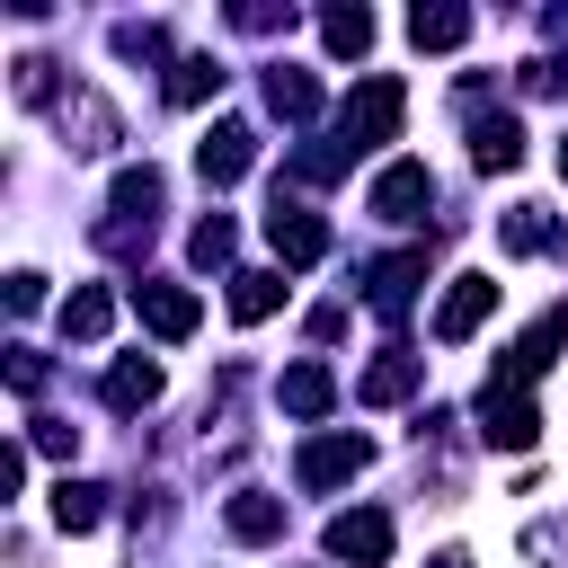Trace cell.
Wrapping results in <instances>:
<instances>
[{
	"label": "cell",
	"instance_id": "obj_1",
	"mask_svg": "<svg viewBox=\"0 0 568 568\" xmlns=\"http://www.w3.org/2000/svg\"><path fill=\"white\" fill-rule=\"evenodd\" d=\"M399 115H408V89L390 80V71H373V80H355V98L337 106V142H320V151H302L293 160V178H337L346 160H364V151H382V142H399Z\"/></svg>",
	"mask_w": 568,
	"mask_h": 568
},
{
	"label": "cell",
	"instance_id": "obj_2",
	"mask_svg": "<svg viewBox=\"0 0 568 568\" xmlns=\"http://www.w3.org/2000/svg\"><path fill=\"white\" fill-rule=\"evenodd\" d=\"M364 462H373V444H364V435H311V444H302V462H293V479L320 497V488H346Z\"/></svg>",
	"mask_w": 568,
	"mask_h": 568
},
{
	"label": "cell",
	"instance_id": "obj_3",
	"mask_svg": "<svg viewBox=\"0 0 568 568\" xmlns=\"http://www.w3.org/2000/svg\"><path fill=\"white\" fill-rule=\"evenodd\" d=\"M364 204H373L382 222H417V213L435 204V169H426V160H390V169L373 178V195H364Z\"/></svg>",
	"mask_w": 568,
	"mask_h": 568
},
{
	"label": "cell",
	"instance_id": "obj_4",
	"mask_svg": "<svg viewBox=\"0 0 568 568\" xmlns=\"http://www.w3.org/2000/svg\"><path fill=\"white\" fill-rule=\"evenodd\" d=\"M479 435L497 444V453H532V435H541V408L524 399V390H479Z\"/></svg>",
	"mask_w": 568,
	"mask_h": 568
},
{
	"label": "cell",
	"instance_id": "obj_5",
	"mask_svg": "<svg viewBox=\"0 0 568 568\" xmlns=\"http://www.w3.org/2000/svg\"><path fill=\"white\" fill-rule=\"evenodd\" d=\"M328 559H346V568H382V559H390V515H382V506L337 515V524H328Z\"/></svg>",
	"mask_w": 568,
	"mask_h": 568
},
{
	"label": "cell",
	"instance_id": "obj_6",
	"mask_svg": "<svg viewBox=\"0 0 568 568\" xmlns=\"http://www.w3.org/2000/svg\"><path fill=\"white\" fill-rule=\"evenodd\" d=\"M248 160H257V133H248L240 115H222V124L195 142V169H204V186H231V178H248Z\"/></svg>",
	"mask_w": 568,
	"mask_h": 568
},
{
	"label": "cell",
	"instance_id": "obj_7",
	"mask_svg": "<svg viewBox=\"0 0 568 568\" xmlns=\"http://www.w3.org/2000/svg\"><path fill=\"white\" fill-rule=\"evenodd\" d=\"M266 240H275L284 266H320V257H328V222L302 213V204H284V195H275V213H266Z\"/></svg>",
	"mask_w": 568,
	"mask_h": 568
},
{
	"label": "cell",
	"instance_id": "obj_8",
	"mask_svg": "<svg viewBox=\"0 0 568 568\" xmlns=\"http://www.w3.org/2000/svg\"><path fill=\"white\" fill-rule=\"evenodd\" d=\"M417 284H426V248H399V257H373V266H364V302H373L382 320H399Z\"/></svg>",
	"mask_w": 568,
	"mask_h": 568
},
{
	"label": "cell",
	"instance_id": "obj_9",
	"mask_svg": "<svg viewBox=\"0 0 568 568\" xmlns=\"http://www.w3.org/2000/svg\"><path fill=\"white\" fill-rule=\"evenodd\" d=\"M133 311H142V328H151V337H169V346H178V337H195V320H204V302H195L186 284H133Z\"/></svg>",
	"mask_w": 568,
	"mask_h": 568
},
{
	"label": "cell",
	"instance_id": "obj_10",
	"mask_svg": "<svg viewBox=\"0 0 568 568\" xmlns=\"http://www.w3.org/2000/svg\"><path fill=\"white\" fill-rule=\"evenodd\" d=\"M488 311H497V275H453V293L435 311V337H470Z\"/></svg>",
	"mask_w": 568,
	"mask_h": 568
},
{
	"label": "cell",
	"instance_id": "obj_11",
	"mask_svg": "<svg viewBox=\"0 0 568 568\" xmlns=\"http://www.w3.org/2000/svg\"><path fill=\"white\" fill-rule=\"evenodd\" d=\"M417 373H426V355L390 346V355H382V364H373V373L355 382V399H364V408H390V399H408V390H417Z\"/></svg>",
	"mask_w": 568,
	"mask_h": 568
},
{
	"label": "cell",
	"instance_id": "obj_12",
	"mask_svg": "<svg viewBox=\"0 0 568 568\" xmlns=\"http://www.w3.org/2000/svg\"><path fill=\"white\" fill-rule=\"evenodd\" d=\"M462 36H470V9H453V0H435V9L417 0V9H408V44H417V53H453Z\"/></svg>",
	"mask_w": 568,
	"mask_h": 568
},
{
	"label": "cell",
	"instance_id": "obj_13",
	"mask_svg": "<svg viewBox=\"0 0 568 568\" xmlns=\"http://www.w3.org/2000/svg\"><path fill=\"white\" fill-rule=\"evenodd\" d=\"M275 399H284V417H328L337 408V382H328V364H293L275 382Z\"/></svg>",
	"mask_w": 568,
	"mask_h": 568
},
{
	"label": "cell",
	"instance_id": "obj_14",
	"mask_svg": "<svg viewBox=\"0 0 568 568\" xmlns=\"http://www.w3.org/2000/svg\"><path fill=\"white\" fill-rule=\"evenodd\" d=\"M266 106H275L284 124H311V115H320V80L293 71V62H275V71H266Z\"/></svg>",
	"mask_w": 568,
	"mask_h": 568
},
{
	"label": "cell",
	"instance_id": "obj_15",
	"mask_svg": "<svg viewBox=\"0 0 568 568\" xmlns=\"http://www.w3.org/2000/svg\"><path fill=\"white\" fill-rule=\"evenodd\" d=\"M470 160H479L488 178L515 169V160H524V124H515V115H479V124H470Z\"/></svg>",
	"mask_w": 568,
	"mask_h": 568
},
{
	"label": "cell",
	"instance_id": "obj_16",
	"mask_svg": "<svg viewBox=\"0 0 568 568\" xmlns=\"http://www.w3.org/2000/svg\"><path fill=\"white\" fill-rule=\"evenodd\" d=\"M160 195H169V186H160V169H115V231H133V222L151 231Z\"/></svg>",
	"mask_w": 568,
	"mask_h": 568
},
{
	"label": "cell",
	"instance_id": "obj_17",
	"mask_svg": "<svg viewBox=\"0 0 568 568\" xmlns=\"http://www.w3.org/2000/svg\"><path fill=\"white\" fill-rule=\"evenodd\" d=\"M160 399V364L151 355H115L106 364V408H151Z\"/></svg>",
	"mask_w": 568,
	"mask_h": 568
},
{
	"label": "cell",
	"instance_id": "obj_18",
	"mask_svg": "<svg viewBox=\"0 0 568 568\" xmlns=\"http://www.w3.org/2000/svg\"><path fill=\"white\" fill-rule=\"evenodd\" d=\"M222 524H231L240 541H275V532H284V497H266V488H240V497L222 506Z\"/></svg>",
	"mask_w": 568,
	"mask_h": 568
},
{
	"label": "cell",
	"instance_id": "obj_19",
	"mask_svg": "<svg viewBox=\"0 0 568 568\" xmlns=\"http://www.w3.org/2000/svg\"><path fill=\"white\" fill-rule=\"evenodd\" d=\"M275 302H284V275L275 266H240L231 275V320H266Z\"/></svg>",
	"mask_w": 568,
	"mask_h": 568
},
{
	"label": "cell",
	"instance_id": "obj_20",
	"mask_svg": "<svg viewBox=\"0 0 568 568\" xmlns=\"http://www.w3.org/2000/svg\"><path fill=\"white\" fill-rule=\"evenodd\" d=\"M106 320H115V293H106V284H80V293L62 302V337H80V346L106 337Z\"/></svg>",
	"mask_w": 568,
	"mask_h": 568
},
{
	"label": "cell",
	"instance_id": "obj_21",
	"mask_svg": "<svg viewBox=\"0 0 568 568\" xmlns=\"http://www.w3.org/2000/svg\"><path fill=\"white\" fill-rule=\"evenodd\" d=\"M98 515H106V488H98V479H62V488H53V524H62V532H89Z\"/></svg>",
	"mask_w": 568,
	"mask_h": 568
},
{
	"label": "cell",
	"instance_id": "obj_22",
	"mask_svg": "<svg viewBox=\"0 0 568 568\" xmlns=\"http://www.w3.org/2000/svg\"><path fill=\"white\" fill-rule=\"evenodd\" d=\"M320 36H328V53H364L373 44V9H328Z\"/></svg>",
	"mask_w": 568,
	"mask_h": 568
},
{
	"label": "cell",
	"instance_id": "obj_23",
	"mask_svg": "<svg viewBox=\"0 0 568 568\" xmlns=\"http://www.w3.org/2000/svg\"><path fill=\"white\" fill-rule=\"evenodd\" d=\"M213 89H222V71H213V62H204V53H186V62H178V71H169V98H178V106H204V98H213Z\"/></svg>",
	"mask_w": 568,
	"mask_h": 568
},
{
	"label": "cell",
	"instance_id": "obj_24",
	"mask_svg": "<svg viewBox=\"0 0 568 568\" xmlns=\"http://www.w3.org/2000/svg\"><path fill=\"white\" fill-rule=\"evenodd\" d=\"M497 240H506L515 257H532V248H550V222H541V204H515V213L497 222Z\"/></svg>",
	"mask_w": 568,
	"mask_h": 568
},
{
	"label": "cell",
	"instance_id": "obj_25",
	"mask_svg": "<svg viewBox=\"0 0 568 568\" xmlns=\"http://www.w3.org/2000/svg\"><path fill=\"white\" fill-rule=\"evenodd\" d=\"M231 240H240V231H231V222L213 213V222H195V240H186V257H195V266H231Z\"/></svg>",
	"mask_w": 568,
	"mask_h": 568
},
{
	"label": "cell",
	"instance_id": "obj_26",
	"mask_svg": "<svg viewBox=\"0 0 568 568\" xmlns=\"http://www.w3.org/2000/svg\"><path fill=\"white\" fill-rule=\"evenodd\" d=\"M9 382H18V390H44V355H36V346H9Z\"/></svg>",
	"mask_w": 568,
	"mask_h": 568
},
{
	"label": "cell",
	"instance_id": "obj_27",
	"mask_svg": "<svg viewBox=\"0 0 568 568\" xmlns=\"http://www.w3.org/2000/svg\"><path fill=\"white\" fill-rule=\"evenodd\" d=\"M36 302H44V275L18 266V275H9V311H36Z\"/></svg>",
	"mask_w": 568,
	"mask_h": 568
},
{
	"label": "cell",
	"instance_id": "obj_28",
	"mask_svg": "<svg viewBox=\"0 0 568 568\" xmlns=\"http://www.w3.org/2000/svg\"><path fill=\"white\" fill-rule=\"evenodd\" d=\"M27 444H36V453H71L80 435H71V426H53V417H36V435H27Z\"/></svg>",
	"mask_w": 568,
	"mask_h": 568
},
{
	"label": "cell",
	"instance_id": "obj_29",
	"mask_svg": "<svg viewBox=\"0 0 568 568\" xmlns=\"http://www.w3.org/2000/svg\"><path fill=\"white\" fill-rule=\"evenodd\" d=\"M426 568H470V550H435V559H426Z\"/></svg>",
	"mask_w": 568,
	"mask_h": 568
},
{
	"label": "cell",
	"instance_id": "obj_30",
	"mask_svg": "<svg viewBox=\"0 0 568 568\" xmlns=\"http://www.w3.org/2000/svg\"><path fill=\"white\" fill-rule=\"evenodd\" d=\"M559 178H568V142H559Z\"/></svg>",
	"mask_w": 568,
	"mask_h": 568
}]
</instances>
